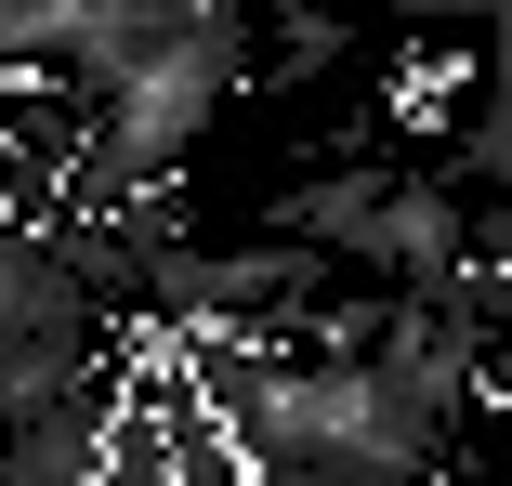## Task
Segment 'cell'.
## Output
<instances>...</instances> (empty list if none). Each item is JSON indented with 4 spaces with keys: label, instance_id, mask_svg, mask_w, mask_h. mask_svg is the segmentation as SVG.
Here are the masks:
<instances>
[{
    "label": "cell",
    "instance_id": "obj_3",
    "mask_svg": "<svg viewBox=\"0 0 512 486\" xmlns=\"http://www.w3.org/2000/svg\"><path fill=\"white\" fill-rule=\"evenodd\" d=\"M381 198H394V171H316V184L276 198V237H302V250H329L342 276H368L381 263Z\"/></svg>",
    "mask_w": 512,
    "mask_h": 486
},
{
    "label": "cell",
    "instance_id": "obj_2",
    "mask_svg": "<svg viewBox=\"0 0 512 486\" xmlns=\"http://www.w3.org/2000/svg\"><path fill=\"white\" fill-rule=\"evenodd\" d=\"M40 329H92V276L66 263L53 224H0V342H40Z\"/></svg>",
    "mask_w": 512,
    "mask_h": 486
},
{
    "label": "cell",
    "instance_id": "obj_5",
    "mask_svg": "<svg viewBox=\"0 0 512 486\" xmlns=\"http://www.w3.org/2000/svg\"><path fill=\"white\" fill-rule=\"evenodd\" d=\"M394 14H407V27H499L512 0H394Z\"/></svg>",
    "mask_w": 512,
    "mask_h": 486
},
{
    "label": "cell",
    "instance_id": "obj_1",
    "mask_svg": "<svg viewBox=\"0 0 512 486\" xmlns=\"http://www.w3.org/2000/svg\"><path fill=\"white\" fill-rule=\"evenodd\" d=\"M237 66H250V14H237V0H184L106 92H79L92 119H79V145H66V198H79V211H158L171 171L197 158V132L224 119Z\"/></svg>",
    "mask_w": 512,
    "mask_h": 486
},
{
    "label": "cell",
    "instance_id": "obj_4",
    "mask_svg": "<svg viewBox=\"0 0 512 486\" xmlns=\"http://www.w3.org/2000/svg\"><path fill=\"white\" fill-rule=\"evenodd\" d=\"M316 66H342V14H289L276 27V79H316Z\"/></svg>",
    "mask_w": 512,
    "mask_h": 486
}]
</instances>
